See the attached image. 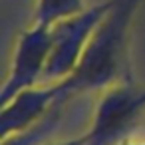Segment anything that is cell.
Masks as SVG:
<instances>
[{"label": "cell", "instance_id": "cell-1", "mask_svg": "<svg viewBox=\"0 0 145 145\" xmlns=\"http://www.w3.org/2000/svg\"><path fill=\"white\" fill-rule=\"evenodd\" d=\"M141 2L143 0H111L76 70L66 80L56 82L66 99L76 93L105 91L129 80V36Z\"/></svg>", "mask_w": 145, "mask_h": 145}, {"label": "cell", "instance_id": "cell-2", "mask_svg": "<svg viewBox=\"0 0 145 145\" xmlns=\"http://www.w3.org/2000/svg\"><path fill=\"white\" fill-rule=\"evenodd\" d=\"M145 111V88L131 80L111 86L101 95L91 125L84 133L86 145H121Z\"/></svg>", "mask_w": 145, "mask_h": 145}, {"label": "cell", "instance_id": "cell-3", "mask_svg": "<svg viewBox=\"0 0 145 145\" xmlns=\"http://www.w3.org/2000/svg\"><path fill=\"white\" fill-rule=\"evenodd\" d=\"M109 6L111 0H103V2L88 6L80 14H74L52 26V50L42 84L62 82L76 70L91 34L103 20Z\"/></svg>", "mask_w": 145, "mask_h": 145}, {"label": "cell", "instance_id": "cell-4", "mask_svg": "<svg viewBox=\"0 0 145 145\" xmlns=\"http://www.w3.org/2000/svg\"><path fill=\"white\" fill-rule=\"evenodd\" d=\"M50 50H52V26L34 22L18 36L8 74L2 82V89H0L2 103L16 97L20 91L42 84Z\"/></svg>", "mask_w": 145, "mask_h": 145}, {"label": "cell", "instance_id": "cell-5", "mask_svg": "<svg viewBox=\"0 0 145 145\" xmlns=\"http://www.w3.org/2000/svg\"><path fill=\"white\" fill-rule=\"evenodd\" d=\"M66 101L68 99L64 97L58 84H38L30 89L20 91L16 97L2 103V113H0L2 139L34 127L56 107H62Z\"/></svg>", "mask_w": 145, "mask_h": 145}, {"label": "cell", "instance_id": "cell-6", "mask_svg": "<svg viewBox=\"0 0 145 145\" xmlns=\"http://www.w3.org/2000/svg\"><path fill=\"white\" fill-rule=\"evenodd\" d=\"M84 0H36L34 22L44 26H54L60 20H66L74 14L86 10Z\"/></svg>", "mask_w": 145, "mask_h": 145}, {"label": "cell", "instance_id": "cell-7", "mask_svg": "<svg viewBox=\"0 0 145 145\" xmlns=\"http://www.w3.org/2000/svg\"><path fill=\"white\" fill-rule=\"evenodd\" d=\"M46 145H86V141H84V135H80L76 139H68V141H62V143H46Z\"/></svg>", "mask_w": 145, "mask_h": 145}, {"label": "cell", "instance_id": "cell-8", "mask_svg": "<svg viewBox=\"0 0 145 145\" xmlns=\"http://www.w3.org/2000/svg\"><path fill=\"white\" fill-rule=\"evenodd\" d=\"M121 145H145V141H141V143H127V141H123Z\"/></svg>", "mask_w": 145, "mask_h": 145}]
</instances>
